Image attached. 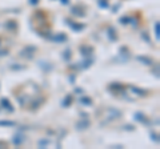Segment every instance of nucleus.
Wrapping results in <instances>:
<instances>
[{
	"label": "nucleus",
	"mask_w": 160,
	"mask_h": 149,
	"mask_svg": "<svg viewBox=\"0 0 160 149\" xmlns=\"http://www.w3.org/2000/svg\"><path fill=\"white\" fill-rule=\"evenodd\" d=\"M55 42H60V43H63V42H65L67 40V36L64 35V33H60V35H56L55 37H52Z\"/></svg>",
	"instance_id": "obj_1"
},
{
	"label": "nucleus",
	"mask_w": 160,
	"mask_h": 149,
	"mask_svg": "<svg viewBox=\"0 0 160 149\" xmlns=\"http://www.w3.org/2000/svg\"><path fill=\"white\" fill-rule=\"evenodd\" d=\"M2 105H3L4 108H7V109L10 111V112H12V111H13V108L11 107L10 101H8V100H6V99H3V100H2Z\"/></svg>",
	"instance_id": "obj_2"
},
{
	"label": "nucleus",
	"mask_w": 160,
	"mask_h": 149,
	"mask_svg": "<svg viewBox=\"0 0 160 149\" xmlns=\"http://www.w3.org/2000/svg\"><path fill=\"white\" fill-rule=\"evenodd\" d=\"M137 60L143 61V64H147V65L152 64V60H151V59H148V57H143V56H139V57H137Z\"/></svg>",
	"instance_id": "obj_3"
},
{
	"label": "nucleus",
	"mask_w": 160,
	"mask_h": 149,
	"mask_svg": "<svg viewBox=\"0 0 160 149\" xmlns=\"http://www.w3.org/2000/svg\"><path fill=\"white\" fill-rule=\"evenodd\" d=\"M131 89H132V92H136L139 96H144V94L147 93L145 91H143V89H139V88H136V87H131Z\"/></svg>",
	"instance_id": "obj_4"
},
{
	"label": "nucleus",
	"mask_w": 160,
	"mask_h": 149,
	"mask_svg": "<svg viewBox=\"0 0 160 149\" xmlns=\"http://www.w3.org/2000/svg\"><path fill=\"white\" fill-rule=\"evenodd\" d=\"M135 120H137V121H140V123H144L145 121V117L141 115V113H139V112H137V113L135 115Z\"/></svg>",
	"instance_id": "obj_5"
},
{
	"label": "nucleus",
	"mask_w": 160,
	"mask_h": 149,
	"mask_svg": "<svg viewBox=\"0 0 160 149\" xmlns=\"http://www.w3.org/2000/svg\"><path fill=\"white\" fill-rule=\"evenodd\" d=\"M71 101H72V96H67L65 100L63 101V107H68V104H71Z\"/></svg>",
	"instance_id": "obj_6"
},
{
	"label": "nucleus",
	"mask_w": 160,
	"mask_h": 149,
	"mask_svg": "<svg viewBox=\"0 0 160 149\" xmlns=\"http://www.w3.org/2000/svg\"><path fill=\"white\" fill-rule=\"evenodd\" d=\"M0 125H6V126H13L16 125L13 121H0Z\"/></svg>",
	"instance_id": "obj_7"
},
{
	"label": "nucleus",
	"mask_w": 160,
	"mask_h": 149,
	"mask_svg": "<svg viewBox=\"0 0 160 149\" xmlns=\"http://www.w3.org/2000/svg\"><path fill=\"white\" fill-rule=\"evenodd\" d=\"M80 103H83V104H88V105H91L92 101L90 100V99H87V97H82L80 99Z\"/></svg>",
	"instance_id": "obj_8"
},
{
	"label": "nucleus",
	"mask_w": 160,
	"mask_h": 149,
	"mask_svg": "<svg viewBox=\"0 0 160 149\" xmlns=\"http://www.w3.org/2000/svg\"><path fill=\"white\" fill-rule=\"evenodd\" d=\"M68 24H71V27L75 29V31H78V29H82V28H84V25H79V24H72V23H68Z\"/></svg>",
	"instance_id": "obj_9"
},
{
	"label": "nucleus",
	"mask_w": 160,
	"mask_h": 149,
	"mask_svg": "<svg viewBox=\"0 0 160 149\" xmlns=\"http://www.w3.org/2000/svg\"><path fill=\"white\" fill-rule=\"evenodd\" d=\"M68 57H71V51H69V49H67L65 53H64V59H67V60H68Z\"/></svg>",
	"instance_id": "obj_10"
},
{
	"label": "nucleus",
	"mask_w": 160,
	"mask_h": 149,
	"mask_svg": "<svg viewBox=\"0 0 160 149\" xmlns=\"http://www.w3.org/2000/svg\"><path fill=\"white\" fill-rule=\"evenodd\" d=\"M120 23H122V24H127L128 23V17H122V19H120Z\"/></svg>",
	"instance_id": "obj_11"
},
{
	"label": "nucleus",
	"mask_w": 160,
	"mask_h": 149,
	"mask_svg": "<svg viewBox=\"0 0 160 149\" xmlns=\"http://www.w3.org/2000/svg\"><path fill=\"white\" fill-rule=\"evenodd\" d=\"M156 39L159 40V21H156Z\"/></svg>",
	"instance_id": "obj_12"
},
{
	"label": "nucleus",
	"mask_w": 160,
	"mask_h": 149,
	"mask_svg": "<svg viewBox=\"0 0 160 149\" xmlns=\"http://www.w3.org/2000/svg\"><path fill=\"white\" fill-rule=\"evenodd\" d=\"M7 147H8V144H7V142L0 141V148H7Z\"/></svg>",
	"instance_id": "obj_13"
}]
</instances>
